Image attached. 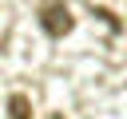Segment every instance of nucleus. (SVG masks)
Here are the masks:
<instances>
[{
    "mask_svg": "<svg viewBox=\"0 0 127 119\" xmlns=\"http://www.w3.org/2000/svg\"><path fill=\"white\" fill-rule=\"evenodd\" d=\"M40 28L48 32V36H67L71 28H75V20H71V12H67V4H60V0H52V4H44L40 8Z\"/></svg>",
    "mask_w": 127,
    "mask_h": 119,
    "instance_id": "obj_1",
    "label": "nucleus"
},
{
    "mask_svg": "<svg viewBox=\"0 0 127 119\" xmlns=\"http://www.w3.org/2000/svg\"><path fill=\"white\" fill-rule=\"evenodd\" d=\"M8 119H32L28 95H12V99H8Z\"/></svg>",
    "mask_w": 127,
    "mask_h": 119,
    "instance_id": "obj_2",
    "label": "nucleus"
},
{
    "mask_svg": "<svg viewBox=\"0 0 127 119\" xmlns=\"http://www.w3.org/2000/svg\"><path fill=\"white\" fill-rule=\"evenodd\" d=\"M48 119H64V115H60V111H52V115H48Z\"/></svg>",
    "mask_w": 127,
    "mask_h": 119,
    "instance_id": "obj_3",
    "label": "nucleus"
}]
</instances>
